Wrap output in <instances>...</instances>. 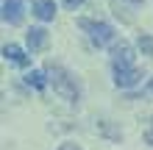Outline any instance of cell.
Masks as SVG:
<instances>
[{
  "mask_svg": "<svg viewBox=\"0 0 153 150\" xmlns=\"http://www.w3.org/2000/svg\"><path fill=\"white\" fill-rule=\"evenodd\" d=\"M33 14H36L39 20H53V17H56V3H53V0H36V3H33Z\"/></svg>",
  "mask_w": 153,
  "mask_h": 150,
  "instance_id": "ba28073f",
  "label": "cell"
},
{
  "mask_svg": "<svg viewBox=\"0 0 153 150\" xmlns=\"http://www.w3.org/2000/svg\"><path fill=\"white\" fill-rule=\"evenodd\" d=\"M25 83L33 86V89H45L48 78H45V72H28V75H25Z\"/></svg>",
  "mask_w": 153,
  "mask_h": 150,
  "instance_id": "9c48e42d",
  "label": "cell"
},
{
  "mask_svg": "<svg viewBox=\"0 0 153 150\" xmlns=\"http://www.w3.org/2000/svg\"><path fill=\"white\" fill-rule=\"evenodd\" d=\"M139 47H142V53H148V56H153V36H139Z\"/></svg>",
  "mask_w": 153,
  "mask_h": 150,
  "instance_id": "30bf717a",
  "label": "cell"
},
{
  "mask_svg": "<svg viewBox=\"0 0 153 150\" xmlns=\"http://www.w3.org/2000/svg\"><path fill=\"white\" fill-rule=\"evenodd\" d=\"M28 47L33 53L45 50V47H48V31H45V28H31L28 31Z\"/></svg>",
  "mask_w": 153,
  "mask_h": 150,
  "instance_id": "8992f818",
  "label": "cell"
},
{
  "mask_svg": "<svg viewBox=\"0 0 153 150\" xmlns=\"http://www.w3.org/2000/svg\"><path fill=\"white\" fill-rule=\"evenodd\" d=\"M78 28L81 31H86L89 33V39L95 42L97 47H103V45H109V42L114 39V28L109 22H95V20H78Z\"/></svg>",
  "mask_w": 153,
  "mask_h": 150,
  "instance_id": "7a4b0ae2",
  "label": "cell"
},
{
  "mask_svg": "<svg viewBox=\"0 0 153 150\" xmlns=\"http://www.w3.org/2000/svg\"><path fill=\"white\" fill-rule=\"evenodd\" d=\"M150 92H153V81H150Z\"/></svg>",
  "mask_w": 153,
  "mask_h": 150,
  "instance_id": "5bb4252c",
  "label": "cell"
},
{
  "mask_svg": "<svg viewBox=\"0 0 153 150\" xmlns=\"http://www.w3.org/2000/svg\"><path fill=\"white\" fill-rule=\"evenodd\" d=\"M3 20L8 25H20L22 22V3L20 0H3Z\"/></svg>",
  "mask_w": 153,
  "mask_h": 150,
  "instance_id": "5b68a950",
  "label": "cell"
},
{
  "mask_svg": "<svg viewBox=\"0 0 153 150\" xmlns=\"http://www.w3.org/2000/svg\"><path fill=\"white\" fill-rule=\"evenodd\" d=\"M81 3H84V0H64V6H70V8H78Z\"/></svg>",
  "mask_w": 153,
  "mask_h": 150,
  "instance_id": "8fae6325",
  "label": "cell"
},
{
  "mask_svg": "<svg viewBox=\"0 0 153 150\" xmlns=\"http://www.w3.org/2000/svg\"><path fill=\"white\" fill-rule=\"evenodd\" d=\"M111 56H114V69H131L134 67V50L128 42H120V45L111 47Z\"/></svg>",
  "mask_w": 153,
  "mask_h": 150,
  "instance_id": "3957f363",
  "label": "cell"
},
{
  "mask_svg": "<svg viewBox=\"0 0 153 150\" xmlns=\"http://www.w3.org/2000/svg\"><path fill=\"white\" fill-rule=\"evenodd\" d=\"M59 150H81V147H78V145H61Z\"/></svg>",
  "mask_w": 153,
  "mask_h": 150,
  "instance_id": "7c38bea8",
  "label": "cell"
},
{
  "mask_svg": "<svg viewBox=\"0 0 153 150\" xmlns=\"http://www.w3.org/2000/svg\"><path fill=\"white\" fill-rule=\"evenodd\" d=\"M45 72H48V81L53 83V89H56L61 98H64L67 103H75L78 98H81V92H78V83H75V78L67 72L64 67H59V64H48V69H45Z\"/></svg>",
  "mask_w": 153,
  "mask_h": 150,
  "instance_id": "6da1fadb",
  "label": "cell"
},
{
  "mask_svg": "<svg viewBox=\"0 0 153 150\" xmlns=\"http://www.w3.org/2000/svg\"><path fill=\"white\" fill-rule=\"evenodd\" d=\"M131 3H142V0H131Z\"/></svg>",
  "mask_w": 153,
  "mask_h": 150,
  "instance_id": "4fadbf2b",
  "label": "cell"
},
{
  "mask_svg": "<svg viewBox=\"0 0 153 150\" xmlns=\"http://www.w3.org/2000/svg\"><path fill=\"white\" fill-rule=\"evenodd\" d=\"M139 81H142V72L137 67H131V69H114V83L123 86V89H131V86H137Z\"/></svg>",
  "mask_w": 153,
  "mask_h": 150,
  "instance_id": "277c9868",
  "label": "cell"
},
{
  "mask_svg": "<svg viewBox=\"0 0 153 150\" xmlns=\"http://www.w3.org/2000/svg\"><path fill=\"white\" fill-rule=\"evenodd\" d=\"M3 56H6V61H11V64H17V67H25L31 61L28 56H25V50L17 47V45H6L3 47Z\"/></svg>",
  "mask_w": 153,
  "mask_h": 150,
  "instance_id": "52a82bcc",
  "label": "cell"
}]
</instances>
